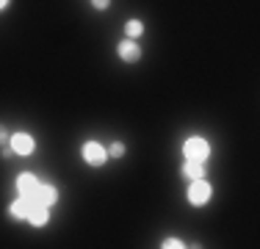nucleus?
<instances>
[{
    "label": "nucleus",
    "instance_id": "39448f33",
    "mask_svg": "<svg viewBox=\"0 0 260 249\" xmlns=\"http://www.w3.org/2000/svg\"><path fill=\"white\" fill-rule=\"evenodd\" d=\"M11 149H14V155H30L34 152V136L30 133H14Z\"/></svg>",
    "mask_w": 260,
    "mask_h": 249
},
{
    "label": "nucleus",
    "instance_id": "dca6fc26",
    "mask_svg": "<svg viewBox=\"0 0 260 249\" xmlns=\"http://www.w3.org/2000/svg\"><path fill=\"white\" fill-rule=\"evenodd\" d=\"M6 6H9V0H0V9H6Z\"/></svg>",
    "mask_w": 260,
    "mask_h": 249
},
{
    "label": "nucleus",
    "instance_id": "f257e3e1",
    "mask_svg": "<svg viewBox=\"0 0 260 249\" xmlns=\"http://www.w3.org/2000/svg\"><path fill=\"white\" fill-rule=\"evenodd\" d=\"M208 152H210L208 141H205V139H200V136H194V139H188V141L183 144L185 161H205V158H208Z\"/></svg>",
    "mask_w": 260,
    "mask_h": 249
},
{
    "label": "nucleus",
    "instance_id": "ddd939ff",
    "mask_svg": "<svg viewBox=\"0 0 260 249\" xmlns=\"http://www.w3.org/2000/svg\"><path fill=\"white\" fill-rule=\"evenodd\" d=\"M160 246H164V249H180V246H185V244H183L180 238H166Z\"/></svg>",
    "mask_w": 260,
    "mask_h": 249
},
{
    "label": "nucleus",
    "instance_id": "4468645a",
    "mask_svg": "<svg viewBox=\"0 0 260 249\" xmlns=\"http://www.w3.org/2000/svg\"><path fill=\"white\" fill-rule=\"evenodd\" d=\"M91 6H94V9H108V6H111V0H91Z\"/></svg>",
    "mask_w": 260,
    "mask_h": 249
},
{
    "label": "nucleus",
    "instance_id": "1a4fd4ad",
    "mask_svg": "<svg viewBox=\"0 0 260 249\" xmlns=\"http://www.w3.org/2000/svg\"><path fill=\"white\" fill-rule=\"evenodd\" d=\"M183 174L191 180H200L205 177V161H185L183 164Z\"/></svg>",
    "mask_w": 260,
    "mask_h": 249
},
{
    "label": "nucleus",
    "instance_id": "f8f14e48",
    "mask_svg": "<svg viewBox=\"0 0 260 249\" xmlns=\"http://www.w3.org/2000/svg\"><path fill=\"white\" fill-rule=\"evenodd\" d=\"M108 155H111V158H122V155H125V144H119V141H116V144H111Z\"/></svg>",
    "mask_w": 260,
    "mask_h": 249
},
{
    "label": "nucleus",
    "instance_id": "6e6552de",
    "mask_svg": "<svg viewBox=\"0 0 260 249\" xmlns=\"http://www.w3.org/2000/svg\"><path fill=\"white\" fill-rule=\"evenodd\" d=\"M34 199L39 205H45V208H50V205H55V199H58V191H55L53 185H39L36 194H34Z\"/></svg>",
    "mask_w": 260,
    "mask_h": 249
},
{
    "label": "nucleus",
    "instance_id": "f03ea898",
    "mask_svg": "<svg viewBox=\"0 0 260 249\" xmlns=\"http://www.w3.org/2000/svg\"><path fill=\"white\" fill-rule=\"evenodd\" d=\"M80 152H83V161L89 166H103L105 158H108V149H105L103 144H97V141H86Z\"/></svg>",
    "mask_w": 260,
    "mask_h": 249
},
{
    "label": "nucleus",
    "instance_id": "2eb2a0df",
    "mask_svg": "<svg viewBox=\"0 0 260 249\" xmlns=\"http://www.w3.org/2000/svg\"><path fill=\"white\" fill-rule=\"evenodd\" d=\"M3 139H6V128L0 124V141H3Z\"/></svg>",
    "mask_w": 260,
    "mask_h": 249
},
{
    "label": "nucleus",
    "instance_id": "7ed1b4c3",
    "mask_svg": "<svg viewBox=\"0 0 260 249\" xmlns=\"http://www.w3.org/2000/svg\"><path fill=\"white\" fill-rule=\"evenodd\" d=\"M210 199V183L208 180H194L191 183V189H188V202L194 205V208H200V205H205Z\"/></svg>",
    "mask_w": 260,
    "mask_h": 249
},
{
    "label": "nucleus",
    "instance_id": "9b49d317",
    "mask_svg": "<svg viewBox=\"0 0 260 249\" xmlns=\"http://www.w3.org/2000/svg\"><path fill=\"white\" fill-rule=\"evenodd\" d=\"M125 34H127V39H139V36L144 34V25H141L139 20H130L125 25Z\"/></svg>",
    "mask_w": 260,
    "mask_h": 249
},
{
    "label": "nucleus",
    "instance_id": "20e7f679",
    "mask_svg": "<svg viewBox=\"0 0 260 249\" xmlns=\"http://www.w3.org/2000/svg\"><path fill=\"white\" fill-rule=\"evenodd\" d=\"M25 222H30L34 227H45V224L50 222V208H45V205H39V202L34 199V205H30Z\"/></svg>",
    "mask_w": 260,
    "mask_h": 249
},
{
    "label": "nucleus",
    "instance_id": "0eeeda50",
    "mask_svg": "<svg viewBox=\"0 0 260 249\" xmlns=\"http://www.w3.org/2000/svg\"><path fill=\"white\" fill-rule=\"evenodd\" d=\"M119 58L127 61V64H136V61L141 58V47L136 45L133 39H125V42L119 45Z\"/></svg>",
    "mask_w": 260,
    "mask_h": 249
},
{
    "label": "nucleus",
    "instance_id": "9d476101",
    "mask_svg": "<svg viewBox=\"0 0 260 249\" xmlns=\"http://www.w3.org/2000/svg\"><path fill=\"white\" fill-rule=\"evenodd\" d=\"M30 205H34V197H22L20 194V199H17L9 210H11V216H17V219H25L28 210H30Z\"/></svg>",
    "mask_w": 260,
    "mask_h": 249
},
{
    "label": "nucleus",
    "instance_id": "423d86ee",
    "mask_svg": "<svg viewBox=\"0 0 260 249\" xmlns=\"http://www.w3.org/2000/svg\"><path fill=\"white\" fill-rule=\"evenodd\" d=\"M36 189H39V180H36L30 172H22L20 177H17V191H20L22 197H34Z\"/></svg>",
    "mask_w": 260,
    "mask_h": 249
}]
</instances>
